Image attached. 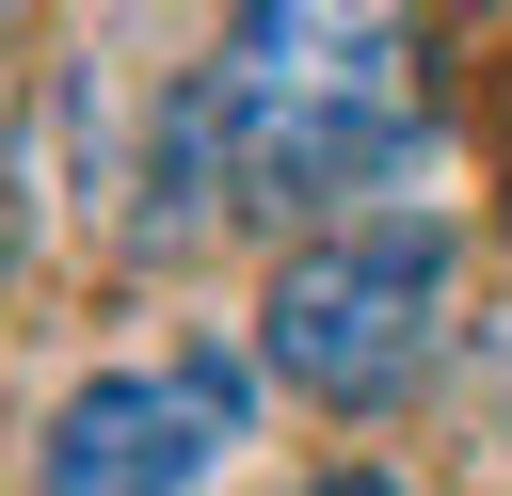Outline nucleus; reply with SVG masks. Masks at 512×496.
I'll return each mask as SVG.
<instances>
[{
    "label": "nucleus",
    "mask_w": 512,
    "mask_h": 496,
    "mask_svg": "<svg viewBox=\"0 0 512 496\" xmlns=\"http://www.w3.org/2000/svg\"><path fill=\"white\" fill-rule=\"evenodd\" d=\"M304 496H400V480H368V464H336V480H304Z\"/></svg>",
    "instance_id": "obj_4"
},
{
    "label": "nucleus",
    "mask_w": 512,
    "mask_h": 496,
    "mask_svg": "<svg viewBox=\"0 0 512 496\" xmlns=\"http://www.w3.org/2000/svg\"><path fill=\"white\" fill-rule=\"evenodd\" d=\"M192 96H208V144H224V208H336V192L416 176V144H432L416 32L400 16H336V0L240 16Z\"/></svg>",
    "instance_id": "obj_1"
},
{
    "label": "nucleus",
    "mask_w": 512,
    "mask_h": 496,
    "mask_svg": "<svg viewBox=\"0 0 512 496\" xmlns=\"http://www.w3.org/2000/svg\"><path fill=\"white\" fill-rule=\"evenodd\" d=\"M224 448H240V368L176 352V368L80 384V400L48 416V448H32V480H48V496H192Z\"/></svg>",
    "instance_id": "obj_3"
},
{
    "label": "nucleus",
    "mask_w": 512,
    "mask_h": 496,
    "mask_svg": "<svg viewBox=\"0 0 512 496\" xmlns=\"http://www.w3.org/2000/svg\"><path fill=\"white\" fill-rule=\"evenodd\" d=\"M432 336H448V224H336V240H288V272L256 288V352H272V384L288 400H336V416H368V400H400L416 368H432Z\"/></svg>",
    "instance_id": "obj_2"
}]
</instances>
